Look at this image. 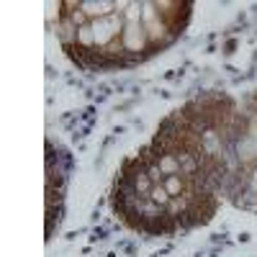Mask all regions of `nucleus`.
I'll list each match as a JSON object with an SVG mask.
<instances>
[{"label": "nucleus", "instance_id": "obj_1", "mask_svg": "<svg viewBox=\"0 0 257 257\" xmlns=\"http://www.w3.org/2000/svg\"><path fill=\"white\" fill-rule=\"evenodd\" d=\"M239 103L203 93L162 118L111 185L113 216L144 237H175L206 226L226 201L229 147Z\"/></svg>", "mask_w": 257, "mask_h": 257}, {"label": "nucleus", "instance_id": "obj_2", "mask_svg": "<svg viewBox=\"0 0 257 257\" xmlns=\"http://www.w3.org/2000/svg\"><path fill=\"white\" fill-rule=\"evenodd\" d=\"M190 0H113L57 6L54 31L59 47L85 72L128 70L157 57L185 34Z\"/></svg>", "mask_w": 257, "mask_h": 257}, {"label": "nucleus", "instance_id": "obj_3", "mask_svg": "<svg viewBox=\"0 0 257 257\" xmlns=\"http://www.w3.org/2000/svg\"><path fill=\"white\" fill-rule=\"evenodd\" d=\"M226 201L242 211L257 213V90L239 103L234 121Z\"/></svg>", "mask_w": 257, "mask_h": 257}, {"label": "nucleus", "instance_id": "obj_4", "mask_svg": "<svg viewBox=\"0 0 257 257\" xmlns=\"http://www.w3.org/2000/svg\"><path fill=\"white\" fill-rule=\"evenodd\" d=\"M67 155L54 149V142H47V239L54 234V226L62 219V198L67 183Z\"/></svg>", "mask_w": 257, "mask_h": 257}]
</instances>
